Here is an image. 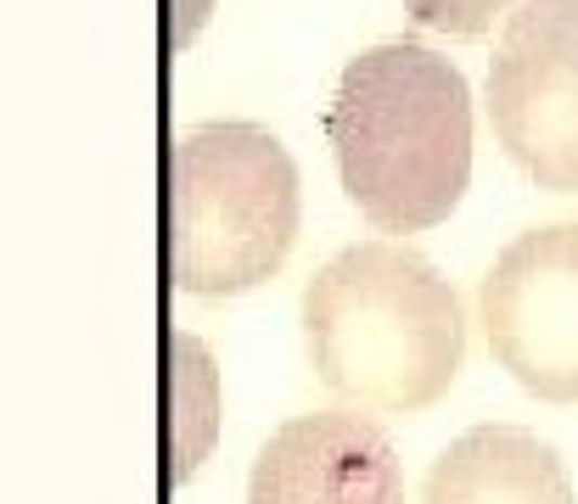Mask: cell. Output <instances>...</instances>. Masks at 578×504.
<instances>
[{
  "label": "cell",
  "mask_w": 578,
  "mask_h": 504,
  "mask_svg": "<svg viewBox=\"0 0 578 504\" xmlns=\"http://www.w3.org/2000/svg\"><path fill=\"white\" fill-rule=\"evenodd\" d=\"M500 152L544 191H578V0H523L489 56Z\"/></svg>",
  "instance_id": "obj_4"
},
{
  "label": "cell",
  "mask_w": 578,
  "mask_h": 504,
  "mask_svg": "<svg viewBox=\"0 0 578 504\" xmlns=\"http://www.w3.org/2000/svg\"><path fill=\"white\" fill-rule=\"evenodd\" d=\"M169 281L236 297L270 281L298 242V163L259 124H197L169 152Z\"/></svg>",
  "instance_id": "obj_3"
},
{
  "label": "cell",
  "mask_w": 578,
  "mask_h": 504,
  "mask_svg": "<svg viewBox=\"0 0 578 504\" xmlns=\"http://www.w3.org/2000/svg\"><path fill=\"white\" fill-rule=\"evenodd\" d=\"M304 348L326 392L365 415H415L461 376V297L404 242H355L304 286Z\"/></svg>",
  "instance_id": "obj_2"
},
{
  "label": "cell",
  "mask_w": 578,
  "mask_h": 504,
  "mask_svg": "<svg viewBox=\"0 0 578 504\" xmlns=\"http://www.w3.org/2000/svg\"><path fill=\"white\" fill-rule=\"evenodd\" d=\"M511 0H404V12L433 28V34H455V40H477Z\"/></svg>",
  "instance_id": "obj_9"
},
{
  "label": "cell",
  "mask_w": 578,
  "mask_h": 504,
  "mask_svg": "<svg viewBox=\"0 0 578 504\" xmlns=\"http://www.w3.org/2000/svg\"><path fill=\"white\" fill-rule=\"evenodd\" d=\"M348 202L388 235L433 230L472 180V90L433 46L382 40L348 56L326 107Z\"/></svg>",
  "instance_id": "obj_1"
},
{
  "label": "cell",
  "mask_w": 578,
  "mask_h": 504,
  "mask_svg": "<svg viewBox=\"0 0 578 504\" xmlns=\"http://www.w3.org/2000/svg\"><path fill=\"white\" fill-rule=\"evenodd\" d=\"M169 403H175V431H169V477L185 482L197 470L203 449L214 443V359L197 336H169Z\"/></svg>",
  "instance_id": "obj_8"
},
{
  "label": "cell",
  "mask_w": 578,
  "mask_h": 504,
  "mask_svg": "<svg viewBox=\"0 0 578 504\" xmlns=\"http://www.w3.org/2000/svg\"><path fill=\"white\" fill-rule=\"evenodd\" d=\"M422 504H578L562 454L528 426H472L449 443L427 482Z\"/></svg>",
  "instance_id": "obj_7"
},
{
  "label": "cell",
  "mask_w": 578,
  "mask_h": 504,
  "mask_svg": "<svg viewBox=\"0 0 578 504\" xmlns=\"http://www.w3.org/2000/svg\"><path fill=\"white\" fill-rule=\"evenodd\" d=\"M247 504H404V470L376 421L360 410H314L259 449Z\"/></svg>",
  "instance_id": "obj_6"
},
{
  "label": "cell",
  "mask_w": 578,
  "mask_h": 504,
  "mask_svg": "<svg viewBox=\"0 0 578 504\" xmlns=\"http://www.w3.org/2000/svg\"><path fill=\"white\" fill-rule=\"evenodd\" d=\"M203 17H208V0H169V46L180 51Z\"/></svg>",
  "instance_id": "obj_10"
},
{
  "label": "cell",
  "mask_w": 578,
  "mask_h": 504,
  "mask_svg": "<svg viewBox=\"0 0 578 504\" xmlns=\"http://www.w3.org/2000/svg\"><path fill=\"white\" fill-rule=\"evenodd\" d=\"M477 320L523 392L578 403V219L523 230L477 281Z\"/></svg>",
  "instance_id": "obj_5"
}]
</instances>
